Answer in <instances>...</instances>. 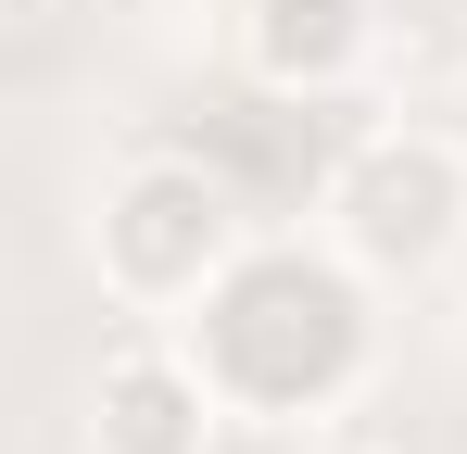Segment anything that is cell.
I'll use <instances>...</instances> for the list:
<instances>
[{
  "mask_svg": "<svg viewBox=\"0 0 467 454\" xmlns=\"http://www.w3.org/2000/svg\"><path fill=\"white\" fill-rule=\"evenodd\" d=\"M164 328L190 341V366L215 378L228 429H291V442H316V429H341L354 391L379 378V278L341 265L328 240H265V227H253V253H240L190 315H164Z\"/></svg>",
  "mask_w": 467,
  "mask_h": 454,
  "instance_id": "obj_1",
  "label": "cell"
},
{
  "mask_svg": "<svg viewBox=\"0 0 467 454\" xmlns=\"http://www.w3.org/2000/svg\"><path fill=\"white\" fill-rule=\"evenodd\" d=\"M240 253H253V215H240V190L202 151H127V164L101 177V202H88V278H101L114 315H140V328L190 315Z\"/></svg>",
  "mask_w": 467,
  "mask_h": 454,
  "instance_id": "obj_2",
  "label": "cell"
},
{
  "mask_svg": "<svg viewBox=\"0 0 467 454\" xmlns=\"http://www.w3.org/2000/svg\"><path fill=\"white\" fill-rule=\"evenodd\" d=\"M316 240L341 265H367L379 291H417L467 253V139L430 114V127H367V139L328 164L316 190Z\"/></svg>",
  "mask_w": 467,
  "mask_h": 454,
  "instance_id": "obj_3",
  "label": "cell"
},
{
  "mask_svg": "<svg viewBox=\"0 0 467 454\" xmlns=\"http://www.w3.org/2000/svg\"><path fill=\"white\" fill-rule=\"evenodd\" d=\"M215 442H228V404L190 366V341L127 315V341L88 366V454H215Z\"/></svg>",
  "mask_w": 467,
  "mask_h": 454,
  "instance_id": "obj_4",
  "label": "cell"
},
{
  "mask_svg": "<svg viewBox=\"0 0 467 454\" xmlns=\"http://www.w3.org/2000/svg\"><path fill=\"white\" fill-rule=\"evenodd\" d=\"M379 64V0H240V76L278 101H341Z\"/></svg>",
  "mask_w": 467,
  "mask_h": 454,
  "instance_id": "obj_5",
  "label": "cell"
},
{
  "mask_svg": "<svg viewBox=\"0 0 467 454\" xmlns=\"http://www.w3.org/2000/svg\"><path fill=\"white\" fill-rule=\"evenodd\" d=\"M291 454H391V442H367V429H316V442H291Z\"/></svg>",
  "mask_w": 467,
  "mask_h": 454,
  "instance_id": "obj_6",
  "label": "cell"
},
{
  "mask_svg": "<svg viewBox=\"0 0 467 454\" xmlns=\"http://www.w3.org/2000/svg\"><path fill=\"white\" fill-rule=\"evenodd\" d=\"M442 127H455V139H467V76H455V101H442Z\"/></svg>",
  "mask_w": 467,
  "mask_h": 454,
  "instance_id": "obj_7",
  "label": "cell"
},
{
  "mask_svg": "<svg viewBox=\"0 0 467 454\" xmlns=\"http://www.w3.org/2000/svg\"><path fill=\"white\" fill-rule=\"evenodd\" d=\"M190 13H215V0H190Z\"/></svg>",
  "mask_w": 467,
  "mask_h": 454,
  "instance_id": "obj_8",
  "label": "cell"
}]
</instances>
